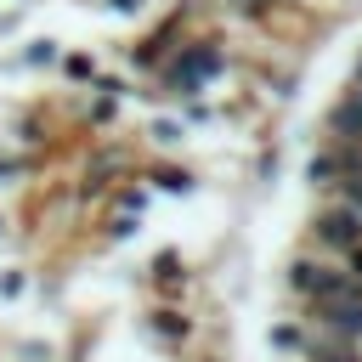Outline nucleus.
<instances>
[{
    "label": "nucleus",
    "mask_w": 362,
    "mask_h": 362,
    "mask_svg": "<svg viewBox=\"0 0 362 362\" xmlns=\"http://www.w3.org/2000/svg\"><path fill=\"white\" fill-rule=\"evenodd\" d=\"M23 288H28V277H23V266H6V272H0V294H6V300H17Z\"/></svg>",
    "instance_id": "12"
},
{
    "label": "nucleus",
    "mask_w": 362,
    "mask_h": 362,
    "mask_svg": "<svg viewBox=\"0 0 362 362\" xmlns=\"http://www.w3.org/2000/svg\"><path fill=\"white\" fill-rule=\"evenodd\" d=\"M187 283H192V277H187V260H181L175 249L153 255V288H158L164 300H181V294H187Z\"/></svg>",
    "instance_id": "5"
},
{
    "label": "nucleus",
    "mask_w": 362,
    "mask_h": 362,
    "mask_svg": "<svg viewBox=\"0 0 362 362\" xmlns=\"http://www.w3.org/2000/svg\"><path fill=\"white\" fill-rule=\"evenodd\" d=\"M102 6H107L113 17H141V11H147V0H102Z\"/></svg>",
    "instance_id": "13"
},
{
    "label": "nucleus",
    "mask_w": 362,
    "mask_h": 362,
    "mask_svg": "<svg viewBox=\"0 0 362 362\" xmlns=\"http://www.w3.org/2000/svg\"><path fill=\"white\" fill-rule=\"evenodd\" d=\"M356 243H362V215H356L351 204L328 198V204L311 215V249L328 255V260H339V255H351Z\"/></svg>",
    "instance_id": "3"
},
{
    "label": "nucleus",
    "mask_w": 362,
    "mask_h": 362,
    "mask_svg": "<svg viewBox=\"0 0 362 362\" xmlns=\"http://www.w3.org/2000/svg\"><path fill=\"white\" fill-rule=\"evenodd\" d=\"M339 266H345V272H351V283H362V243H356V249H351V255H339Z\"/></svg>",
    "instance_id": "14"
},
{
    "label": "nucleus",
    "mask_w": 362,
    "mask_h": 362,
    "mask_svg": "<svg viewBox=\"0 0 362 362\" xmlns=\"http://www.w3.org/2000/svg\"><path fill=\"white\" fill-rule=\"evenodd\" d=\"M226 68H232V45H226V34H221V28H209V23H204V28H192V34H187L164 62H158L153 90H158L164 102H175V107H181V102H198V96H204Z\"/></svg>",
    "instance_id": "1"
},
{
    "label": "nucleus",
    "mask_w": 362,
    "mask_h": 362,
    "mask_svg": "<svg viewBox=\"0 0 362 362\" xmlns=\"http://www.w3.org/2000/svg\"><path fill=\"white\" fill-rule=\"evenodd\" d=\"M57 68H62V79H68L74 90H85V85H90V79L102 74L96 51H79V45H74V51H62V57H57Z\"/></svg>",
    "instance_id": "8"
},
{
    "label": "nucleus",
    "mask_w": 362,
    "mask_h": 362,
    "mask_svg": "<svg viewBox=\"0 0 362 362\" xmlns=\"http://www.w3.org/2000/svg\"><path fill=\"white\" fill-rule=\"evenodd\" d=\"M147 141H153L158 153H175V147L187 141V113H181V119H175V113H164V119H153V124H147Z\"/></svg>",
    "instance_id": "9"
},
{
    "label": "nucleus",
    "mask_w": 362,
    "mask_h": 362,
    "mask_svg": "<svg viewBox=\"0 0 362 362\" xmlns=\"http://www.w3.org/2000/svg\"><path fill=\"white\" fill-rule=\"evenodd\" d=\"M0 238H6V221H0Z\"/></svg>",
    "instance_id": "15"
},
{
    "label": "nucleus",
    "mask_w": 362,
    "mask_h": 362,
    "mask_svg": "<svg viewBox=\"0 0 362 362\" xmlns=\"http://www.w3.org/2000/svg\"><path fill=\"white\" fill-rule=\"evenodd\" d=\"M141 328H147L153 339H164V345H181V339L192 334V317H187V311H175V305H158V311H147V317H141Z\"/></svg>",
    "instance_id": "6"
},
{
    "label": "nucleus",
    "mask_w": 362,
    "mask_h": 362,
    "mask_svg": "<svg viewBox=\"0 0 362 362\" xmlns=\"http://www.w3.org/2000/svg\"><path fill=\"white\" fill-rule=\"evenodd\" d=\"M0 147H6V136H0Z\"/></svg>",
    "instance_id": "16"
},
{
    "label": "nucleus",
    "mask_w": 362,
    "mask_h": 362,
    "mask_svg": "<svg viewBox=\"0 0 362 362\" xmlns=\"http://www.w3.org/2000/svg\"><path fill=\"white\" fill-rule=\"evenodd\" d=\"M305 328L362 345V283H345V288H334V294L311 300V305H305Z\"/></svg>",
    "instance_id": "2"
},
{
    "label": "nucleus",
    "mask_w": 362,
    "mask_h": 362,
    "mask_svg": "<svg viewBox=\"0 0 362 362\" xmlns=\"http://www.w3.org/2000/svg\"><path fill=\"white\" fill-rule=\"evenodd\" d=\"M17 57H23V68H57V57H62V40H51V34H45V40H28Z\"/></svg>",
    "instance_id": "10"
},
{
    "label": "nucleus",
    "mask_w": 362,
    "mask_h": 362,
    "mask_svg": "<svg viewBox=\"0 0 362 362\" xmlns=\"http://www.w3.org/2000/svg\"><path fill=\"white\" fill-rule=\"evenodd\" d=\"M272 345H277V351H305V328H300V322H277V328H272Z\"/></svg>",
    "instance_id": "11"
},
{
    "label": "nucleus",
    "mask_w": 362,
    "mask_h": 362,
    "mask_svg": "<svg viewBox=\"0 0 362 362\" xmlns=\"http://www.w3.org/2000/svg\"><path fill=\"white\" fill-rule=\"evenodd\" d=\"M339 170H345V158H339V147H334V141H322V147H317V153L305 158V181H311L317 192H334Z\"/></svg>",
    "instance_id": "7"
},
{
    "label": "nucleus",
    "mask_w": 362,
    "mask_h": 362,
    "mask_svg": "<svg viewBox=\"0 0 362 362\" xmlns=\"http://www.w3.org/2000/svg\"><path fill=\"white\" fill-rule=\"evenodd\" d=\"M147 175H153V187H158V192H170V198H192V192H198V175H192V164L153 158V164H147Z\"/></svg>",
    "instance_id": "4"
}]
</instances>
